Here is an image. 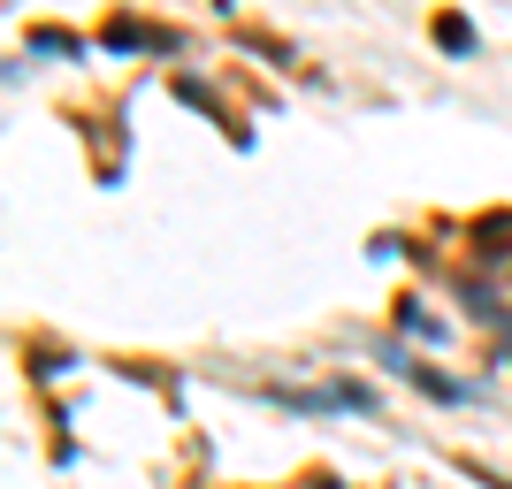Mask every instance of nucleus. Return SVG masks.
<instances>
[{
  "instance_id": "nucleus-1",
  "label": "nucleus",
  "mask_w": 512,
  "mask_h": 489,
  "mask_svg": "<svg viewBox=\"0 0 512 489\" xmlns=\"http://www.w3.org/2000/svg\"><path fill=\"white\" fill-rule=\"evenodd\" d=\"M505 489H512V482H505Z\"/></svg>"
}]
</instances>
